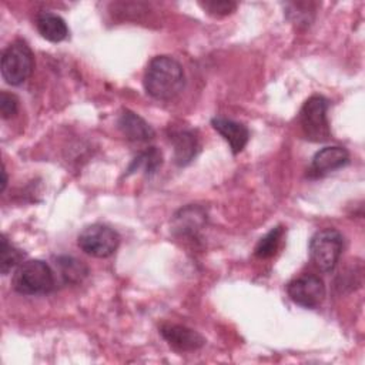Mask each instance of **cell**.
Instances as JSON below:
<instances>
[{"label": "cell", "mask_w": 365, "mask_h": 365, "mask_svg": "<svg viewBox=\"0 0 365 365\" xmlns=\"http://www.w3.org/2000/svg\"><path fill=\"white\" fill-rule=\"evenodd\" d=\"M327 111L328 100L322 96H312L304 103L299 111V124L307 140L322 143L331 137Z\"/></svg>", "instance_id": "5b68a950"}, {"label": "cell", "mask_w": 365, "mask_h": 365, "mask_svg": "<svg viewBox=\"0 0 365 365\" xmlns=\"http://www.w3.org/2000/svg\"><path fill=\"white\" fill-rule=\"evenodd\" d=\"M344 248V237L335 228L317 231L309 241V257L317 268L329 272L335 268Z\"/></svg>", "instance_id": "277c9868"}, {"label": "cell", "mask_w": 365, "mask_h": 365, "mask_svg": "<svg viewBox=\"0 0 365 365\" xmlns=\"http://www.w3.org/2000/svg\"><path fill=\"white\" fill-rule=\"evenodd\" d=\"M118 128L125 135V138L131 141H148L154 138L153 127L144 118L130 110H123L120 114Z\"/></svg>", "instance_id": "7c38bea8"}, {"label": "cell", "mask_w": 365, "mask_h": 365, "mask_svg": "<svg viewBox=\"0 0 365 365\" xmlns=\"http://www.w3.org/2000/svg\"><path fill=\"white\" fill-rule=\"evenodd\" d=\"M282 235H284V228H282L281 225L274 227V228H272L269 232H267V234L258 241V244L255 245V250H254L255 257H258V258H261V259L271 258V257L277 252Z\"/></svg>", "instance_id": "e0dca14e"}, {"label": "cell", "mask_w": 365, "mask_h": 365, "mask_svg": "<svg viewBox=\"0 0 365 365\" xmlns=\"http://www.w3.org/2000/svg\"><path fill=\"white\" fill-rule=\"evenodd\" d=\"M56 265L58 267L60 275L67 282H78L83 279V277L87 275L86 265L73 257H67V255L58 257L56 259Z\"/></svg>", "instance_id": "2e32d148"}, {"label": "cell", "mask_w": 365, "mask_h": 365, "mask_svg": "<svg viewBox=\"0 0 365 365\" xmlns=\"http://www.w3.org/2000/svg\"><path fill=\"white\" fill-rule=\"evenodd\" d=\"M170 140L174 147V163L178 167L188 165L200 153V140L192 130H177Z\"/></svg>", "instance_id": "8fae6325"}, {"label": "cell", "mask_w": 365, "mask_h": 365, "mask_svg": "<svg viewBox=\"0 0 365 365\" xmlns=\"http://www.w3.org/2000/svg\"><path fill=\"white\" fill-rule=\"evenodd\" d=\"M349 163V153L344 147H324L312 157L309 177H324L335 170L345 167Z\"/></svg>", "instance_id": "ba28073f"}, {"label": "cell", "mask_w": 365, "mask_h": 365, "mask_svg": "<svg viewBox=\"0 0 365 365\" xmlns=\"http://www.w3.org/2000/svg\"><path fill=\"white\" fill-rule=\"evenodd\" d=\"M24 254L16 248L13 244L7 241V238H1V247H0V269L3 275H7L11 269L20 265L23 261Z\"/></svg>", "instance_id": "ac0fdd59"}, {"label": "cell", "mask_w": 365, "mask_h": 365, "mask_svg": "<svg viewBox=\"0 0 365 365\" xmlns=\"http://www.w3.org/2000/svg\"><path fill=\"white\" fill-rule=\"evenodd\" d=\"M287 292L292 302L312 309L322 304L325 298V285L319 277L304 274L288 284Z\"/></svg>", "instance_id": "52a82bcc"}, {"label": "cell", "mask_w": 365, "mask_h": 365, "mask_svg": "<svg viewBox=\"0 0 365 365\" xmlns=\"http://www.w3.org/2000/svg\"><path fill=\"white\" fill-rule=\"evenodd\" d=\"M51 267L41 259H30L19 265L13 277V288L23 295H43L54 288Z\"/></svg>", "instance_id": "7a4b0ae2"}, {"label": "cell", "mask_w": 365, "mask_h": 365, "mask_svg": "<svg viewBox=\"0 0 365 365\" xmlns=\"http://www.w3.org/2000/svg\"><path fill=\"white\" fill-rule=\"evenodd\" d=\"M34 67L33 51L23 40H16L3 51L1 56V76L10 86H20L24 83Z\"/></svg>", "instance_id": "3957f363"}, {"label": "cell", "mask_w": 365, "mask_h": 365, "mask_svg": "<svg viewBox=\"0 0 365 365\" xmlns=\"http://www.w3.org/2000/svg\"><path fill=\"white\" fill-rule=\"evenodd\" d=\"M211 125L228 143L232 154L241 153L250 140V131L242 123L225 117H214Z\"/></svg>", "instance_id": "30bf717a"}, {"label": "cell", "mask_w": 365, "mask_h": 365, "mask_svg": "<svg viewBox=\"0 0 365 365\" xmlns=\"http://www.w3.org/2000/svg\"><path fill=\"white\" fill-rule=\"evenodd\" d=\"M205 222V212L200 207H185L175 215V228L181 234L195 235Z\"/></svg>", "instance_id": "5bb4252c"}, {"label": "cell", "mask_w": 365, "mask_h": 365, "mask_svg": "<svg viewBox=\"0 0 365 365\" xmlns=\"http://www.w3.org/2000/svg\"><path fill=\"white\" fill-rule=\"evenodd\" d=\"M163 164V154L157 147H150L141 151L128 165L127 174H133L135 171H144L145 175H151L157 173V170Z\"/></svg>", "instance_id": "9a60e30c"}, {"label": "cell", "mask_w": 365, "mask_h": 365, "mask_svg": "<svg viewBox=\"0 0 365 365\" xmlns=\"http://www.w3.org/2000/svg\"><path fill=\"white\" fill-rule=\"evenodd\" d=\"M77 244L81 251L91 257L107 258L118 248L120 235L108 225L91 224L78 234Z\"/></svg>", "instance_id": "8992f818"}, {"label": "cell", "mask_w": 365, "mask_h": 365, "mask_svg": "<svg viewBox=\"0 0 365 365\" xmlns=\"http://www.w3.org/2000/svg\"><path fill=\"white\" fill-rule=\"evenodd\" d=\"M1 177H3V178H1V188H0V190H1V192H3V191L6 190V185H7V174H6V168H4V167L1 168Z\"/></svg>", "instance_id": "44dd1931"}, {"label": "cell", "mask_w": 365, "mask_h": 365, "mask_svg": "<svg viewBox=\"0 0 365 365\" xmlns=\"http://www.w3.org/2000/svg\"><path fill=\"white\" fill-rule=\"evenodd\" d=\"M160 332L163 338L170 344V346L181 352L200 349L205 344V339L201 334L184 325L165 324L161 327Z\"/></svg>", "instance_id": "9c48e42d"}, {"label": "cell", "mask_w": 365, "mask_h": 365, "mask_svg": "<svg viewBox=\"0 0 365 365\" xmlns=\"http://www.w3.org/2000/svg\"><path fill=\"white\" fill-rule=\"evenodd\" d=\"M143 84L147 94L153 98L171 100L185 86L182 66L170 56H155L147 64Z\"/></svg>", "instance_id": "6da1fadb"}, {"label": "cell", "mask_w": 365, "mask_h": 365, "mask_svg": "<svg viewBox=\"0 0 365 365\" xmlns=\"http://www.w3.org/2000/svg\"><path fill=\"white\" fill-rule=\"evenodd\" d=\"M36 27L41 37L51 43H60L68 36V27L64 19L51 11L38 13L36 17Z\"/></svg>", "instance_id": "4fadbf2b"}, {"label": "cell", "mask_w": 365, "mask_h": 365, "mask_svg": "<svg viewBox=\"0 0 365 365\" xmlns=\"http://www.w3.org/2000/svg\"><path fill=\"white\" fill-rule=\"evenodd\" d=\"M19 110V100L16 98V96L7 93V91H1L0 93V114L1 118L7 120L11 118L17 114Z\"/></svg>", "instance_id": "ffe728a7"}, {"label": "cell", "mask_w": 365, "mask_h": 365, "mask_svg": "<svg viewBox=\"0 0 365 365\" xmlns=\"http://www.w3.org/2000/svg\"><path fill=\"white\" fill-rule=\"evenodd\" d=\"M200 6L208 14L214 17H222L231 14L237 9V3L227 1V0H214V1H200Z\"/></svg>", "instance_id": "d6986e66"}]
</instances>
